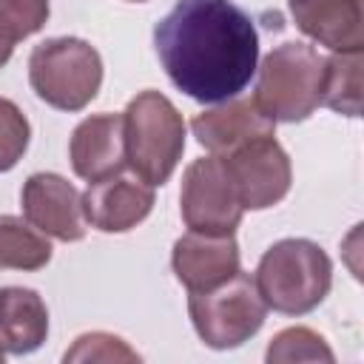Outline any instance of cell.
<instances>
[{
	"instance_id": "cell-23",
	"label": "cell",
	"mask_w": 364,
	"mask_h": 364,
	"mask_svg": "<svg viewBox=\"0 0 364 364\" xmlns=\"http://www.w3.org/2000/svg\"><path fill=\"white\" fill-rule=\"evenodd\" d=\"M128 3H148V0H128Z\"/></svg>"
},
{
	"instance_id": "cell-12",
	"label": "cell",
	"mask_w": 364,
	"mask_h": 364,
	"mask_svg": "<svg viewBox=\"0 0 364 364\" xmlns=\"http://www.w3.org/2000/svg\"><path fill=\"white\" fill-rule=\"evenodd\" d=\"M68 159L80 179L100 182L119 173L125 162V128L122 114H91L74 131L68 142Z\"/></svg>"
},
{
	"instance_id": "cell-16",
	"label": "cell",
	"mask_w": 364,
	"mask_h": 364,
	"mask_svg": "<svg viewBox=\"0 0 364 364\" xmlns=\"http://www.w3.org/2000/svg\"><path fill=\"white\" fill-rule=\"evenodd\" d=\"M321 105L336 114L358 117L361 114V48L358 51H333L324 60L321 71Z\"/></svg>"
},
{
	"instance_id": "cell-9",
	"label": "cell",
	"mask_w": 364,
	"mask_h": 364,
	"mask_svg": "<svg viewBox=\"0 0 364 364\" xmlns=\"http://www.w3.org/2000/svg\"><path fill=\"white\" fill-rule=\"evenodd\" d=\"M23 219L40 233L60 242H80L85 236V213L80 191L60 173L40 171L23 182Z\"/></svg>"
},
{
	"instance_id": "cell-18",
	"label": "cell",
	"mask_w": 364,
	"mask_h": 364,
	"mask_svg": "<svg viewBox=\"0 0 364 364\" xmlns=\"http://www.w3.org/2000/svg\"><path fill=\"white\" fill-rule=\"evenodd\" d=\"M267 364H290V361H336L324 336L310 327H287L273 336L264 353Z\"/></svg>"
},
{
	"instance_id": "cell-15",
	"label": "cell",
	"mask_w": 364,
	"mask_h": 364,
	"mask_svg": "<svg viewBox=\"0 0 364 364\" xmlns=\"http://www.w3.org/2000/svg\"><path fill=\"white\" fill-rule=\"evenodd\" d=\"M48 336V307L31 287H0V347L11 355L34 353Z\"/></svg>"
},
{
	"instance_id": "cell-1",
	"label": "cell",
	"mask_w": 364,
	"mask_h": 364,
	"mask_svg": "<svg viewBox=\"0 0 364 364\" xmlns=\"http://www.w3.org/2000/svg\"><path fill=\"white\" fill-rule=\"evenodd\" d=\"M168 80L196 102L239 97L259 65V34L233 0H176L154 26Z\"/></svg>"
},
{
	"instance_id": "cell-11",
	"label": "cell",
	"mask_w": 364,
	"mask_h": 364,
	"mask_svg": "<svg viewBox=\"0 0 364 364\" xmlns=\"http://www.w3.org/2000/svg\"><path fill=\"white\" fill-rule=\"evenodd\" d=\"M173 276L188 293L210 290L239 273V245L233 233H185L171 250Z\"/></svg>"
},
{
	"instance_id": "cell-10",
	"label": "cell",
	"mask_w": 364,
	"mask_h": 364,
	"mask_svg": "<svg viewBox=\"0 0 364 364\" xmlns=\"http://www.w3.org/2000/svg\"><path fill=\"white\" fill-rule=\"evenodd\" d=\"M154 210V188L139 176H105L82 193L85 222L102 233H128Z\"/></svg>"
},
{
	"instance_id": "cell-13",
	"label": "cell",
	"mask_w": 364,
	"mask_h": 364,
	"mask_svg": "<svg viewBox=\"0 0 364 364\" xmlns=\"http://www.w3.org/2000/svg\"><path fill=\"white\" fill-rule=\"evenodd\" d=\"M191 131L202 148H208L216 156H228L253 139L273 136L276 122L264 117L253 100L233 97V100H225L222 105H213L196 114L191 122Z\"/></svg>"
},
{
	"instance_id": "cell-7",
	"label": "cell",
	"mask_w": 364,
	"mask_h": 364,
	"mask_svg": "<svg viewBox=\"0 0 364 364\" xmlns=\"http://www.w3.org/2000/svg\"><path fill=\"white\" fill-rule=\"evenodd\" d=\"M179 213L188 230L196 233H233L242 222V202L228 176L225 159L210 154L193 159L182 173Z\"/></svg>"
},
{
	"instance_id": "cell-24",
	"label": "cell",
	"mask_w": 364,
	"mask_h": 364,
	"mask_svg": "<svg viewBox=\"0 0 364 364\" xmlns=\"http://www.w3.org/2000/svg\"><path fill=\"white\" fill-rule=\"evenodd\" d=\"M0 361H3V347H0Z\"/></svg>"
},
{
	"instance_id": "cell-8",
	"label": "cell",
	"mask_w": 364,
	"mask_h": 364,
	"mask_svg": "<svg viewBox=\"0 0 364 364\" xmlns=\"http://www.w3.org/2000/svg\"><path fill=\"white\" fill-rule=\"evenodd\" d=\"M222 159L245 210H267L287 196L293 168L287 151L273 136L253 139Z\"/></svg>"
},
{
	"instance_id": "cell-3",
	"label": "cell",
	"mask_w": 364,
	"mask_h": 364,
	"mask_svg": "<svg viewBox=\"0 0 364 364\" xmlns=\"http://www.w3.org/2000/svg\"><path fill=\"white\" fill-rule=\"evenodd\" d=\"M125 162L151 188L165 185L185 151V119L159 91H139L125 114Z\"/></svg>"
},
{
	"instance_id": "cell-20",
	"label": "cell",
	"mask_w": 364,
	"mask_h": 364,
	"mask_svg": "<svg viewBox=\"0 0 364 364\" xmlns=\"http://www.w3.org/2000/svg\"><path fill=\"white\" fill-rule=\"evenodd\" d=\"M31 139V125L26 119V114L17 108V102L0 97V173L11 171Z\"/></svg>"
},
{
	"instance_id": "cell-14",
	"label": "cell",
	"mask_w": 364,
	"mask_h": 364,
	"mask_svg": "<svg viewBox=\"0 0 364 364\" xmlns=\"http://www.w3.org/2000/svg\"><path fill=\"white\" fill-rule=\"evenodd\" d=\"M301 34L330 51H358L364 46L361 0H287Z\"/></svg>"
},
{
	"instance_id": "cell-6",
	"label": "cell",
	"mask_w": 364,
	"mask_h": 364,
	"mask_svg": "<svg viewBox=\"0 0 364 364\" xmlns=\"http://www.w3.org/2000/svg\"><path fill=\"white\" fill-rule=\"evenodd\" d=\"M188 316L196 336L213 350H233L250 341L267 316V304L250 273H233L228 282L191 293Z\"/></svg>"
},
{
	"instance_id": "cell-17",
	"label": "cell",
	"mask_w": 364,
	"mask_h": 364,
	"mask_svg": "<svg viewBox=\"0 0 364 364\" xmlns=\"http://www.w3.org/2000/svg\"><path fill=\"white\" fill-rule=\"evenodd\" d=\"M51 262V242L26 219L0 213V270H40Z\"/></svg>"
},
{
	"instance_id": "cell-2",
	"label": "cell",
	"mask_w": 364,
	"mask_h": 364,
	"mask_svg": "<svg viewBox=\"0 0 364 364\" xmlns=\"http://www.w3.org/2000/svg\"><path fill=\"white\" fill-rule=\"evenodd\" d=\"M253 279L267 310L304 316L327 299L333 262L310 239H282L262 253Z\"/></svg>"
},
{
	"instance_id": "cell-22",
	"label": "cell",
	"mask_w": 364,
	"mask_h": 364,
	"mask_svg": "<svg viewBox=\"0 0 364 364\" xmlns=\"http://www.w3.org/2000/svg\"><path fill=\"white\" fill-rule=\"evenodd\" d=\"M11 48H14L11 43H6V40H0V68H3V65H6L9 60H11Z\"/></svg>"
},
{
	"instance_id": "cell-4",
	"label": "cell",
	"mask_w": 364,
	"mask_h": 364,
	"mask_svg": "<svg viewBox=\"0 0 364 364\" xmlns=\"http://www.w3.org/2000/svg\"><path fill=\"white\" fill-rule=\"evenodd\" d=\"M253 102L273 122H301L321 105L324 57L301 43H282L256 65Z\"/></svg>"
},
{
	"instance_id": "cell-5",
	"label": "cell",
	"mask_w": 364,
	"mask_h": 364,
	"mask_svg": "<svg viewBox=\"0 0 364 364\" xmlns=\"http://www.w3.org/2000/svg\"><path fill=\"white\" fill-rule=\"evenodd\" d=\"M34 94L57 111H82L102 85V57L82 37H51L28 57Z\"/></svg>"
},
{
	"instance_id": "cell-19",
	"label": "cell",
	"mask_w": 364,
	"mask_h": 364,
	"mask_svg": "<svg viewBox=\"0 0 364 364\" xmlns=\"http://www.w3.org/2000/svg\"><path fill=\"white\" fill-rule=\"evenodd\" d=\"M51 14L48 0H0V40L20 43L37 34Z\"/></svg>"
},
{
	"instance_id": "cell-21",
	"label": "cell",
	"mask_w": 364,
	"mask_h": 364,
	"mask_svg": "<svg viewBox=\"0 0 364 364\" xmlns=\"http://www.w3.org/2000/svg\"><path fill=\"white\" fill-rule=\"evenodd\" d=\"M65 361H139V355L111 333H85L63 355Z\"/></svg>"
}]
</instances>
